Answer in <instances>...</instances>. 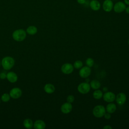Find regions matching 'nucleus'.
Listing matches in <instances>:
<instances>
[{
  "mask_svg": "<svg viewBox=\"0 0 129 129\" xmlns=\"http://www.w3.org/2000/svg\"><path fill=\"white\" fill-rule=\"evenodd\" d=\"M1 63L5 70H9L14 66L15 60L12 57L6 56L3 58Z\"/></svg>",
  "mask_w": 129,
  "mask_h": 129,
  "instance_id": "f257e3e1",
  "label": "nucleus"
},
{
  "mask_svg": "<svg viewBox=\"0 0 129 129\" xmlns=\"http://www.w3.org/2000/svg\"><path fill=\"white\" fill-rule=\"evenodd\" d=\"M13 39L17 41H22L26 36V32L23 29H18L14 31L12 34Z\"/></svg>",
  "mask_w": 129,
  "mask_h": 129,
  "instance_id": "f03ea898",
  "label": "nucleus"
},
{
  "mask_svg": "<svg viewBox=\"0 0 129 129\" xmlns=\"http://www.w3.org/2000/svg\"><path fill=\"white\" fill-rule=\"evenodd\" d=\"M106 112V109L104 107L101 105L96 106L93 109V114L97 118L103 117Z\"/></svg>",
  "mask_w": 129,
  "mask_h": 129,
  "instance_id": "7ed1b4c3",
  "label": "nucleus"
},
{
  "mask_svg": "<svg viewBox=\"0 0 129 129\" xmlns=\"http://www.w3.org/2000/svg\"><path fill=\"white\" fill-rule=\"evenodd\" d=\"M90 85L87 82H83L80 83L77 88L78 91L82 94L88 93L90 90Z\"/></svg>",
  "mask_w": 129,
  "mask_h": 129,
  "instance_id": "20e7f679",
  "label": "nucleus"
},
{
  "mask_svg": "<svg viewBox=\"0 0 129 129\" xmlns=\"http://www.w3.org/2000/svg\"><path fill=\"white\" fill-rule=\"evenodd\" d=\"M91 70L90 67L85 66L82 67L79 71V75L82 78H86L91 74Z\"/></svg>",
  "mask_w": 129,
  "mask_h": 129,
  "instance_id": "39448f33",
  "label": "nucleus"
},
{
  "mask_svg": "<svg viewBox=\"0 0 129 129\" xmlns=\"http://www.w3.org/2000/svg\"><path fill=\"white\" fill-rule=\"evenodd\" d=\"M61 72L66 75L71 74L74 71V66L69 63H66L63 64L61 67Z\"/></svg>",
  "mask_w": 129,
  "mask_h": 129,
  "instance_id": "423d86ee",
  "label": "nucleus"
},
{
  "mask_svg": "<svg viewBox=\"0 0 129 129\" xmlns=\"http://www.w3.org/2000/svg\"><path fill=\"white\" fill-rule=\"evenodd\" d=\"M126 6L124 3L120 1L117 2L114 6H113V10L115 12L117 13H120L124 11L125 9Z\"/></svg>",
  "mask_w": 129,
  "mask_h": 129,
  "instance_id": "0eeeda50",
  "label": "nucleus"
},
{
  "mask_svg": "<svg viewBox=\"0 0 129 129\" xmlns=\"http://www.w3.org/2000/svg\"><path fill=\"white\" fill-rule=\"evenodd\" d=\"M21 90L17 87L12 89L10 92V96L13 99H18L22 95Z\"/></svg>",
  "mask_w": 129,
  "mask_h": 129,
  "instance_id": "6e6552de",
  "label": "nucleus"
},
{
  "mask_svg": "<svg viewBox=\"0 0 129 129\" xmlns=\"http://www.w3.org/2000/svg\"><path fill=\"white\" fill-rule=\"evenodd\" d=\"M115 95L111 92H107L105 93L103 96L104 100L109 103L114 101L115 99Z\"/></svg>",
  "mask_w": 129,
  "mask_h": 129,
  "instance_id": "1a4fd4ad",
  "label": "nucleus"
},
{
  "mask_svg": "<svg viewBox=\"0 0 129 129\" xmlns=\"http://www.w3.org/2000/svg\"><path fill=\"white\" fill-rule=\"evenodd\" d=\"M103 9L106 12H110L113 7V2L111 0H105L103 3Z\"/></svg>",
  "mask_w": 129,
  "mask_h": 129,
  "instance_id": "9d476101",
  "label": "nucleus"
},
{
  "mask_svg": "<svg viewBox=\"0 0 129 129\" xmlns=\"http://www.w3.org/2000/svg\"><path fill=\"white\" fill-rule=\"evenodd\" d=\"M72 105L71 103L69 102H66L63 103L60 108L61 111L64 114H68L72 110Z\"/></svg>",
  "mask_w": 129,
  "mask_h": 129,
  "instance_id": "9b49d317",
  "label": "nucleus"
},
{
  "mask_svg": "<svg viewBox=\"0 0 129 129\" xmlns=\"http://www.w3.org/2000/svg\"><path fill=\"white\" fill-rule=\"evenodd\" d=\"M116 103L120 105H123L126 101V97L124 93H120L117 95L115 97Z\"/></svg>",
  "mask_w": 129,
  "mask_h": 129,
  "instance_id": "f8f14e48",
  "label": "nucleus"
},
{
  "mask_svg": "<svg viewBox=\"0 0 129 129\" xmlns=\"http://www.w3.org/2000/svg\"><path fill=\"white\" fill-rule=\"evenodd\" d=\"M7 78L11 83H15L18 80L17 75L13 72H10L7 74Z\"/></svg>",
  "mask_w": 129,
  "mask_h": 129,
  "instance_id": "ddd939ff",
  "label": "nucleus"
},
{
  "mask_svg": "<svg viewBox=\"0 0 129 129\" xmlns=\"http://www.w3.org/2000/svg\"><path fill=\"white\" fill-rule=\"evenodd\" d=\"M90 7L92 10L97 11L100 9L101 5L98 1L92 0L90 3Z\"/></svg>",
  "mask_w": 129,
  "mask_h": 129,
  "instance_id": "4468645a",
  "label": "nucleus"
},
{
  "mask_svg": "<svg viewBox=\"0 0 129 129\" xmlns=\"http://www.w3.org/2000/svg\"><path fill=\"white\" fill-rule=\"evenodd\" d=\"M34 127L35 129H44L45 127V123L42 120H36L33 124Z\"/></svg>",
  "mask_w": 129,
  "mask_h": 129,
  "instance_id": "2eb2a0df",
  "label": "nucleus"
},
{
  "mask_svg": "<svg viewBox=\"0 0 129 129\" xmlns=\"http://www.w3.org/2000/svg\"><path fill=\"white\" fill-rule=\"evenodd\" d=\"M44 90L47 94H52L55 91V87L51 84H46L44 87Z\"/></svg>",
  "mask_w": 129,
  "mask_h": 129,
  "instance_id": "dca6fc26",
  "label": "nucleus"
},
{
  "mask_svg": "<svg viewBox=\"0 0 129 129\" xmlns=\"http://www.w3.org/2000/svg\"><path fill=\"white\" fill-rule=\"evenodd\" d=\"M116 109V106L114 103H109L106 107V110L107 112L109 113H113Z\"/></svg>",
  "mask_w": 129,
  "mask_h": 129,
  "instance_id": "f3484780",
  "label": "nucleus"
},
{
  "mask_svg": "<svg viewBox=\"0 0 129 129\" xmlns=\"http://www.w3.org/2000/svg\"><path fill=\"white\" fill-rule=\"evenodd\" d=\"M90 87L94 90H97L99 88H100V87H101V84L100 83L96 80H92L91 82H90Z\"/></svg>",
  "mask_w": 129,
  "mask_h": 129,
  "instance_id": "a211bd4d",
  "label": "nucleus"
},
{
  "mask_svg": "<svg viewBox=\"0 0 129 129\" xmlns=\"http://www.w3.org/2000/svg\"><path fill=\"white\" fill-rule=\"evenodd\" d=\"M24 126L27 128H31L33 126V123L31 119L29 118H27L25 119L23 121Z\"/></svg>",
  "mask_w": 129,
  "mask_h": 129,
  "instance_id": "6ab92c4d",
  "label": "nucleus"
},
{
  "mask_svg": "<svg viewBox=\"0 0 129 129\" xmlns=\"http://www.w3.org/2000/svg\"><path fill=\"white\" fill-rule=\"evenodd\" d=\"M26 32L30 35H34L37 33V29L34 26H30L27 28Z\"/></svg>",
  "mask_w": 129,
  "mask_h": 129,
  "instance_id": "aec40b11",
  "label": "nucleus"
},
{
  "mask_svg": "<svg viewBox=\"0 0 129 129\" xmlns=\"http://www.w3.org/2000/svg\"><path fill=\"white\" fill-rule=\"evenodd\" d=\"M93 97L96 99H100L103 96V93L100 90H95V91L93 93Z\"/></svg>",
  "mask_w": 129,
  "mask_h": 129,
  "instance_id": "412c9836",
  "label": "nucleus"
},
{
  "mask_svg": "<svg viewBox=\"0 0 129 129\" xmlns=\"http://www.w3.org/2000/svg\"><path fill=\"white\" fill-rule=\"evenodd\" d=\"M74 68L76 69H80L83 67V62L80 60H77L74 63Z\"/></svg>",
  "mask_w": 129,
  "mask_h": 129,
  "instance_id": "4be33fe9",
  "label": "nucleus"
},
{
  "mask_svg": "<svg viewBox=\"0 0 129 129\" xmlns=\"http://www.w3.org/2000/svg\"><path fill=\"white\" fill-rule=\"evenodd\" d=\"M1 99L3 102H8L10 99V94L8 93H4L1 96Z\"/></svg>",
  "mask_w": 129,
  "mask_h": 129,
  "instance_id": "5701e85b",
  "label": "nucleus"
},
{
  "mask_svg": "<svg viewBox=\"0 0 129 129\" xmlns=\"http://www.w3.org/2000/svg\"><path fill=\"white\" fill-rule=\"evenodd\" d=\"M94 63V61L93 58H88L86 60V64L87 65V66L89 67H92L93 66Z\"/></svg>",
  "mask_w": 129,
  "mask_h": 129,
  "instance_id": "b1692460",
  "label": "nucleus"
},
{
  "mask_svg": "<svg viewBox=\"0 0 129 129\" xmlns=\"http://www.w3.org/2000/svg\"><path fill=\"white\" fill-rule=\"evenodd\" d=\"M74 99H75V98H74V96L72 95H70L68 96L67 98V101L69 103H72L74 102Z\"/></svg>",
  "mask_w": 129,
  "mask_h": 129,
  "instance_id": "393cba45",
  "label": "nucleus"
},
{
  "mask_svg": "<svg viewBox=\"0 0 129 129\" xmlns=\"http://www.w3.org/2000/svg\"><path fill=\"white\" fill-rule=\"evenodd\" d=\"M7 78V74L5 73L2 72L0 74V78L1 79H5Z\"/></svg>",
  "mask_w": 129,
  "mask_h": 129,
  "instance_id": "a878e982",
  "label": "nucleus"
},
{
  "mask_svg": "<svg viewBox=\"0 0 129 129\" xmlns=\"http://www.w3.org/2000/svg\"><path fill=\"white\" fill-rule=\"evenodd\" d=\"M104 117H105V119H110V117H111V115H110V113H105V114H104Z\"/></svg>",
  "mask_w": 129,
  "mask_h": 129,
  "instance_id": "bb28decb",
  "label": "nucleus"
},
{
  "mask_svg": "<svg viewBox=\"0 0 129 129\" xmlns=\"http://www.w3.org/2000/svg\"><path fill=\"white\" fill-rule=\"evenodd\" d=\"M77 2L80 4H84L86 3V0H77Z\"/></svg>",
  "mask_w": 129,
  "mask_h": 129,
  "instance_id": "cd10ccee",
  "label": "nucleus"
},
{
  "mask_svg": "<svg viewBox=\"0 0 129 129\" xmlns=\"http://www.w3.org/2000/svg\"><path fill=\"white\" fill-rule=\"evenodd\" d=\"M103 128H104V129H105V128H107V129H111L112 128V127L111 126H110V125H105V126H104V127H103Z\"/></svg>",
  "mask_w": 129,
  "mask_h": 129,
  "instance_id": "c85d7f7f",
  "label": "nucleus"
},
{
  "mask_svg": "<svg viewBox=\"0 0 129 129\" xmlns=\"http://www.w3.org/2000/svg\"><path fill=\"white\" fill-rule=\"evenodd\" d=\"M124 11H125V12H126L127 14H129V6L126 7Z\"/></svg>",
  "mask_w": 129,
  "mask_h": 129,
  "instance_id": "c756f323",
  "label": "nucleus"
},
{
  "mask_svg": "<svg viewBox=\"0 0 129 129\" xmlns=\"http://www.w3.org/2000/svg\"><path fill=\"white\" fill-rule=\"evenodd\" d=\"M124 2L125 4L129 5V0H124Z\"/></svg>",
  "mask_w": 129,
  "mask_h": 129,
  "instance_id": "7c9ffc66",
  "label": "nucleus"
},
{
  "mask_svg": "<svg viewBox=\"0 0 129 129\" xmlns=\"http://www.w3.org/2000/svg\"><path fill=\"white\" fill-rule=\"evenodd\" d=\"M128 45H129V39H128Z\"/></svg>",
  "mask_w": 129,
  "mask_h": 129,
  "instance_id": "2f4dec72",
  "label": "nucleus"
},
{
  "mask_svg": "<svg viewBox=\"0 0 129 129\" xmlns=\"http://www.w3.org/2000/svg\"><path fill=\"white\" fill-rule=\"evenodd\" d=\"M0 65H1V61H0Z\"/></svg>",
  "mask_w": 129,
  "mask_h": 129,
  "instance_id": "473e14b6",
  "label": "nucleus"
},
{
  "mask_svg": "<svg viewBox=\"0 0 129 129\" xmlns=\"http://www.w3.org/2000/svg\"><path fill=\"white\" fill-rule=\"evenodd\" d=\"M0 102H1V101H0Z\"/></svg>",
  "mask_w": 129,
  "mask_h": 129,
  "instance_id": "72a5a7b5",
  "label": "nucleus"
}]
</instances>
